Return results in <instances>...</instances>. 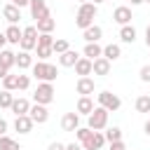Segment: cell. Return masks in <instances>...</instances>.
Returning a JSON list of instances; mask_svg holds the SVG:
<instances>
[{"instance_id": "25", "label": "cell", "mask_w": 150, "mask_h": 150, "mask_svg": "<svg viewBox=\"0 0 150 150\" xmlns=\"http://www.w3.org/2000/svg\"><path fill=\"white\" fill-rule=\"evenodd\" d=\"M0 63L9 70L12 66H16V54H14V52H9V49H0Z\"/></svg>"}, {"instance_id": "51", "label": "cell", "mask_w": 150, "mask_h": 150, "mask_svg": "<svg viewBox=\"0 0 150 150\" xmlns=\"http://www.w3.org/2000/svg\"><path fill=\"white\" fill-rule=\"evenodd\" d=\"M145 2H148V5H150V0H145Z\"/></svg>"}, {"instance_id": "18", "label": "cell", "mask_w": 150, "mask_h": 150, "mask_svg": "<svg viewBox=\"0 0 150 150\" xmlns=\"http://www.w3.org/2000/svg\"><path fill=\"white\" fill-rule=\"evenodd\" d=\"M84 59H89V61H94V59H98V56H103V47L98 45V42H87L84 45Z\"/></svg>"}, {"instance_id": "41", "label": "cell", "mask_w": 150, "mask_h": 150, "mask_svg": "<svg viewBox=\"0 0 150 150\" xmlns=\"http://www.w3.org/2000/svg\"><path fill=\"white\" fill-rule=\"evenodd\" d=\"M47 150H66V145L63 143H59V141H54V143H49V148Z\"/></svg>"}, {"instance_id": "6", "label": "cell", "mask_w": 150, "mask_h": 150, "mask_svg": "<svg viewBox=\"0 0 150 150\" xmlns=\"http://www.w3.org/2000/svg\"><path fill=\"white\" fill-rule=\"evenodd\" d=\"M21 52H30L38 47V28L35 26H26L23 28V35H21V42H19Z\"/></svg>"}, {"instance_id": "23", "label": "cell", "mask_w": 150, "mask_h": 150, "mask_svg": "<svg viewBox=\"0 0 150 150\" xmlns=\"http://www.w3.org/2000/svg\"><path fill=\"white\" fill-rule=\"evenodd\" d=\"M120 40L127 42V45H134L136 42V28L129 23V26H120Z\"/></svg>"}, {"instance_id": "38", "label": "cell", "mask_w": 150, "mask_h": 150, "mask_svg": "<svg viewBox=\"0 0 150 150\" xmlns=\"http://www.w3.org/2000/svg\"><path fill=\"white\" fill-rule=\"evenodd\" d=\"M138 77H141V82H150V63H145V66L138 70Z\"/></svg>"}, {"instance_id": "29", "label": "cell", "mask_w": 150, "mask_h": 150, "mask_svg": "<svg viewBox=\"0 0 150 150\" xmlns=\"http://www.w3.org/2000/svg\"><path fill=\"white\" fill-rule=\"evenodd\" d=\"M0 150H21V145L5 134V136H0Z\"/></svg>"}, {"instance_id": "17", "label": "cell", "mask_w": 150, "mask_h": 150, "mask_svg": "<svg viewBox=\"0 0 150 150\" xmlns=\"http://www.w3.org/2000/svg\"><path fill=\"white\" fill-rule=\"evenodd\" d=\"M96 105H94V101H91V96H80V101H77V108H75V112L77 115H91V110H94Z\"/></svg>"}, {"instance_id": "16", "label": "cell", "mask_w": 150, "mask_h": 150, "mask_svg": "<svg viewBox=\"0 0 150 150\" xmlns=\"http://www.w3.org/2000/svg\"><path fill=\"white\" fill-rule=\"evenodd\" d=\"M16 117L19 115H28V110H30V103H28V98H23V96H19V98H14L12 101V108H9Z\"/></svg>"}, {"instance_id": "4", "label": "cell", "mask_w": 150, "mask_h": 150, "mask_svg": "<svg viewBox=\"0 0 150 150\" xmlns=\"http://www.w3.org/2000/svg\"><path fill=\"white\" fill-rule=\"evenodd\" d=\"M33 101L38 105H49L54 101V84L52 82H40L38 89H35V94H33Z\"/></svg>"}, {"instance_id": "21", "label": "cell", "mask_w": 150, "mask_h": 150, "mask_svg": "<svg viewBox=\"0 0 150 150\" xmlns=\"http://www.w3.org/2000/svg\"><path fill=\"white\" fill-rule=\"evenodd\" d=\"M2 16H5L9 23H16V21L21 19V9H19V7H14V5L9 2V5H5V7H2Z\"/></svg>"}, {"instance_id": "1", "label": "cell", "mask_w": 150, "mask_h": 150, "mask_svg": "<svg viewBox=\"0 0 150 150\" xmlns=\"http://www.w3.org/2000/svg\"><path fill=\"white\" fill-rule=\"evenodd\" d=\"M96 12H98V7L94 5V2H84V5H80L77 7V14H75V26L77 28H89L91 23H94V19H96Z\"/></svg>"}, {"instance_id": "2", "label": "cell", "mask_w": 150, "mask_h": 150, "mask_svg": "<svg viewBox=\"0 0 150 150\" xmlns=\"http://www.w3.org/2000/svg\"><path fill=\"white\" fill-rule=\"evenodd\" d=\"M30 68H33V75H35L40 82H54L56 75H59L56 66H54V63H47V61H38V63H33Z\"/></svg>"}, {"instance_id": "14", "label": "cell", "mask_w": 150, "mask_h": 150, "mask_svg": "<svg viewBox=\"0 0 150 150\" xmlns=\"http://www.w3.org/2000/svg\"><path fill=\"white\" fill-rule=\"evenodd\" d=\"M75 89H77L80 96H91L94 94V80L91 77H80L75 82Z\"/></svg>"}, {"instance_id": "49", "label": "cell", "mask_w": 150, "mask_h": 150, "mask_svg": "<svg viewBox=\"0 0 150 150\" xmlns=\"http://www.w3.org/2000/svg\"><path fill=\"white\" fill-rule=\"evenodd\" d=\"M89 2H94V5L98 7V5H101V2H105V0H89Z\"/></svg>"}, {"instance_id": "5", "label": "cell", "mask_w": 150, "mask_h": 150, "mask_svg": "<svg viewBox=\"0 0 150 150\" xmlns=\"http://www.w3.org/2000/svg\"><path fill=\"white\" fill-rule=\"evenodd\" d=\"M96 98H98V105L105 108L108 112H115V110H120V105H122V98H120L117 94H112V91H101Z\"/></svg>"}, {"instance_id": "27", "label": "cell", "mask_w": 150, "mask_h": 150, "mask_svg": "<svg viewBox=\"0 0 150 150\" xmlns=\"http://www.w3.org/2000/svg\"><path fill=\"white\" fill-rule=\"evenodd\" d=\"M16 66H19V70L30 68V66H33V56H30V52H19V54H16Z\"/></svg>"}, {"instance_id": "40", "label": "cell", "mask_w": 150, "mask_h": 150, "mask_svg": "<svg viewBox=\"0 0 150 150\" xmlns=\"http://www.w3.org/2000/svg\"><path fill=\"white\" fill-rule=\"evenodd\" d=\"M7 129H9L7 120H2V117H0V136H5V134H7Z\"/></svg>"}, {"instance_id": "8", "label": "cell", "mask_w": 150, "mask_h": 150, "mask_svg": "<svg viewBox=\"0 0 150 150\" xmlns=\"http://www.w3.org/2000/svg\"><path fill=\"white\" fill-rule=\"evenodd\" d=\"M28 7H30V16H33L35 21H40V19H45V16H52V14H49V7H47L45 0H30Z\"/></svg>"}, {"instance_id": "30", "label": "cell", "mask_w": 150, "mask_h": 150, "mask_svg": "<svg viewBox=\"0 0 150 150\" xmlns=\"http://www.w3.org/2000/svg\"><path fill=\"white\" fill-rule=\"evenodd\" d=\"M103 138L108 141V143H115V141H122V129L120 127H110L105 134H103Z\"/></svg>"}, {"instance_id": "15", "label": "cell", "mask_w": 150, "mask_h": 150, "mask_svg": "<svg viewBox=\"0 0 150 150\" xmlns=\"http://www.w3.org/2000/svg\"><path fill=\"white\" fill-rule=\"evenodd\" d=\"M91 73H94V75H108V73H110V61L103 59V56L94 59V61H91Z\"/></svg>"}, {"instance_id": "47", "label": "cell", "mask_w": 150, "mask_h": 150, "mask_svg": "<svg viewBox=\"0 0 150 150\" xmlns=\"http://www.w3.org/2000/svg\"><path fill=\"white\" fill-rule=\"evenodd\" d=\"M129 2H131V7H136V5H143L145 0H129Z\"/></svg>"}, {"instance_id": "39", "label": "cell", "mask_w": 150, "mask_h": 150, "mask_svg": "<svg viewBox=\"0 0 150 150\" xmlns=\"http://www.w3.org/2000/svg\"><path fill=\"white\" fill-rule=\"evenodd\" d=\"M108 150H127V145H124V141H115V143H110Z\"/></svg>"}, {"instance_id": "20", "label": "cell", "mask_w": 150, "mask_h": 150, "mask_svg": "<svg viewBox=\"0 0 150 150\" xmlns=\"http://www.w3.org/2000/svg\"><path fill=\"white\" fill-rule=\"evenodd\" d=\"M73 68H75V73H77L80 77H89V75H91V61H89V59H84V56H80V59H77V63H75Z\"/></svg>"}, {"instance_id": "48", "label": "cell", "mask_w": 150, "mask_h": 150, "mask_svg": "<svg viewBox=\"0 0 150 150\" xmlns=\"http://www.w3.org/2000/svg\"><path fill=\"white\" fill-rule=\"evenodd\" d=\"M143 131H145V134L150 136V122H145V127H143Z\"/></svg>"}, {"instance_id": "52", "label": "cell", "mask_w": 150, "mask_h": 150, "mask_svg": "<svg viewBox=\"0 0 150 150\" xmlns=\"http://www.w3.org/2000/svg\"><path fill=\"white\" fill-rule=\"evenodd\" d=\"M148 122H150V120H148Z\"/></svg>"}, {"instance_id": "3", "label": "cell", "mask_w": 150, "mask_h": 150, "mask_svg": "<svg viewBox=\"0 0 150 150\" xmlns=\"http://www.w3.org/2000/svg\"><path fill=\"white\" fill-rule=\"evenodd\" d=\"M108 110L105 108H101V105H96L94 110H91V115H89V120H87V127L91 129V131H101V129H105L108 127Z\"/></svg>"}, {"instance_id": "44", "label": "cell", "mask_w": 150, "mask_h": 150, "mask_svg": "<svg viewBox=\"0 0 150 150\" xmlns=\"http://www.w3.org/2000/svg\"><path fill=\"white\" fill-rule=\"evenodd\" d=\"M66 150H82V145H80V143H68Z\"/></svg>"}, {"instance_id": "35", "label": "cell", "mask_w": 150, "mask_h": 150, "mask_svg": "<svg viewBox=\"0 0 150 150\" xmlns=\"http://www.w3.org/2000/svg\"><path fill=\"white\" fill-rule=\"evenodd\" d=\"M16 77H19V75H7V77L2 80V87H5L7 91H14V89H16Z\"/></svg>"}, {"instance_id": "43", "label": "cell", "mask_w": 150, "mask_h": 150, "mask_svg": "<svg viewBox=\"0 0 150 150\" xmlns=\"http://www.w3.org/2000/svg\"><path fill=\"white\" fill-rule=\"evenodd\" d=\"M7 75H9V70H7V68H5V66H2V63H0V80H5V77H7Z\"/></svg>"}, {"instance_id": "36", "label": "cell", "mask_w": 150, "mask_h": 150, "mask_svg": "<svg viewBox=\"0 0 150 150\" xmlns=\"http://www.w3.org/2000/svg\"><path fill=\"white\" fill-rule=\"evenodd\" d=\"M35 52H38V59L40 61H47L54 52H52V47H35Z\"/></svg>"}, {"instance_id": "31", "label": "cell", "mask_w": 150, "mask_h": 150, "mask_svg": "<svg viewBox=\"0 0 150 150\" xmlns=\"http://www.w3.org/2000/svg\"><path fill=\"white\" fill-rule=\"evenodd\" d=\"M68 49H70V42L63 40V38L54 40V45H52V52H54V54H63V52H68Z\"/></svg>"}, {"instance_id": "24", "label": "cell", "mask_w": 150, "mask_h": 150, "mask_svg": "<svg viewBox=\"0 0 150 150\" xmlns=\"http://www.w3.org/2000/svg\"><path fill=\"white\" fill-rule=\"evenodd\" d=\"M120 56H122V47H120V45L110 42V45L103 47V59H108V61H117Z\"/></svg>"}, {"instance_id": "7", "label": "cell", "mask_w": 150, "mask_h": 150, "mask_svg": "<svg viewBox=\"0 0 150 150\" xmlns=\"http://www.w3.org/2000/svg\"><path fill=\"white\" fill-rule=\"evenodd\" d=\"M80 145H82V150H101V148L105 145L103 131H91V134H89V138H87V141H82Z\"/></svg>"}, {"instance_id": "42", "label": "cell", "mask_w": 150, "mask_h": 150, "mask_svg": "<svg viewBox=\"0 0 150 150\" xmlns=\"http://www.w3.org/2000/svg\"><path fill=\"white\" fill-rule=\"evenodd\" d=\"M9 2H12L14 7H19V9H21V7H26V5L30 2V0H9Z\"/></svg>"}, {"instance_id": "33", "label": "cell", "mask_w": 150, "mask_h": 150, "mask_svg": "<svg viewBox=\"0 0 150 150\" xmlns=\"http://www.w3.org/2000/svg\"><path fill=\"white\" fill-rule=\"evenodd\" d=\"M52 45H54L52 33H38V47H52Z\"/></svg>"}, {"instance_id": "19", "label": "cell", "mask_w": 150, "mask_h": 150, "mask_svg": "<svg viewBox=\"0 0 150 150\" xmlns=\"http://www.w3.org/2000/svg\"><path fill=\"white\" fill-rule=\"evenodd\" d=\"M77 59H80V54H77V52H73V49H68V52L59 54V63H61L63 68H73V66L77 63Z\"/></svg>"}, {"instance_id": "45", "label": "cell", "mask_w": 150, "mask_h": 150, "mask_svg": "<svg viewBox=\"0 0 150 150\" xmlns=\"http://www.w3.org/2000/svg\"><path fill=\"white\" fill-rule=\"evenodd\" d=\"M145 45H148V49H150V23H148V28H145Z\"/></svg>"}, {"instance_id": "22", "label": "cell", "mask_w": 150, "mask_h": 150, "mask_svg": "<svg viewBox=\"0 0 150 150\" xmlns=\"http://www.w3.org/2000/svg\"><path fill=\"white\" fill-rule=\"evenodd\" d=\"M21 35H23V30H21L16 23H9V28L5 30V38H7V42H12V45H19V42H21Z\"/></svg>"}, {"instance_id": "32", "label": "cell", "mask_w": 150, "mask_h": 150, "mask_svg": "<svg viewBox=\"0 0 150 150\" xmlns=\"http://www.w3.org/2000/svg\"><path fill=\"white\" fill-rule=\"evenodd\" d=\"M12 101H14V94L7 91V89H2L0 91V108H12Z\"/></svg>"}, {"instance_id": "12", "label": "cell", "mask_w": 150, "mask_h": 150, "mask_svg": "<svg viewBox=\"0 0 150 150\" xmlns=\"http://www.w3.org/2000/svg\"><path fill=\"white\" fill-rule=\"evenodd\" d=\"M33 120L28 117V115H19V117H14V129L19 131V134H30L33 131Z\"/></svg>"}, {"instance_id": "9", "label": "cell", "mask_w": 150, "mask_h": 150, "mask_svg": "<svg viewBox=\"0 0 150 150\" xmlns=\"http://www.w3.org/2000/svg\"><path fill=\"white\" fill-rule=\"evenodd\" d=\"M28 117L33 120V124H45L47 120H49V112H47V105H30V110H28Z\"/></svg>"}, {"instance_id": "37", "label": "cell", "mask_w": 150, "mask_h": 150, "mask_svg": "<svg viewBox=\"0 0 150 150\" xmlns=\"http://www.w3.org/2000/svg\"><path fill=\"white\" fill-rule=\"evenodd\" d=\"M89 134H91V129L89 127H80V129H75V138L82 143V141H87L89 138Z\"/></svg>"}, {"instance_id": "13", "label": "cell", "mask_w": 150, "mask_h": 150, "mask_svg": "<svg viewBox=\"0 0 150 150\" xmlns=\"http://www.w3.org/2000/svg\"><path fill=\"white\" fill-rule=\"evenodd\" d=\"M82 38H84V42H98V40L103 38V28L96 26V23H91L89 28L82 30Z\"/></svg>"}, {"instance_id": "10", "label": "cell", "mask_w": 150, "mask_h": 150, "mask_svg": "<svg viewBox=\"0 0 150 150\" xmlns=\"http://www.w3.org/2000/svg\"><path fill=\"white\" fill-rule=\"evenodd\" d=\"M131 7H127V5H122V7H117L115 12H112V21L115 23H120V26H129L131 23Z\"/></svg>"}, {"instance_id": "34", "label": "cell", "mask_w": 150, "mask_h": 150, "mask_svg": "<svg viewBox=\"0 0 150 150\" xmlns=\"http://www.w3.org/2000/svg\"><path fill=\"white\" fill-rule=\"evenodd\" d=\"M28 87H30V75H19L16 77V89L19 91H26Z\"/></svg>"}, {"instance_id": "26", "label": "cell", "mask_w": 150, "mask_h": 150, "mask_svg": "<svg viewBox=\"0 0 150 150\" xmlns=\"http://www.w3.org/2000/svg\"><path fill=\"white\" fill-rule=\"evenodd\" d=\"M54 26H56V21H54L52 16H45V19H40V21L35 23L38 33H52V30H54Z\"/></svg>"}, {"instance_id": "11", "label": "cell", "mask_w": 150, "mask_h": 150, "mask_svg": "<svg viewBox=\"0 0 150 150\" xmlns=\"http://www.w3.org/2000/svg\"><path fill=\"white\" fill-rule=\"evenodd\" d=\"M61 129H63V131H75V129H80V115H77V112H66V115L61 117Z\"/></svg>"}, {"instance_id": "46", "label": "cell", "mask_w": 150, "mask_h": 150, "mask_svg": "<svg viewBox=\"0 0 150 150\" xmlns=\"http://www.w3.org/2000/svg\"><path fill=\"white\" fill-rule=\"evenodd\" d=\"M5 45H7V38H5V33H0V49H5Z\"/></svg>"}, {"instance_id": "28", "label": "cell", "mask_w": 150, "mask_h": 150, "mask_svg": "<svg viewBox=\"0 0 150 150\" xmlns=\"http://www.w3.org/2000/svg\"><path fill=\"white\" fill-rule=\"evenodd\" d=\"M134 105H136V112H150V96L148 94H141Z\"/></svg>"}, {"instance_id": "50", "label": "cell", "mask_w": 150, "mask_h": 150, "mask_svg": "<svg viewBox=\"0 0 150 150\" xmlns=\"http://www.w3.org/2000/svg\"><path fill=\"white\" fill-rule=\"evenodd\" d=\"M77 2H80V5H84V2H89V0H77Z\"/></svg>"}]
</instances>
